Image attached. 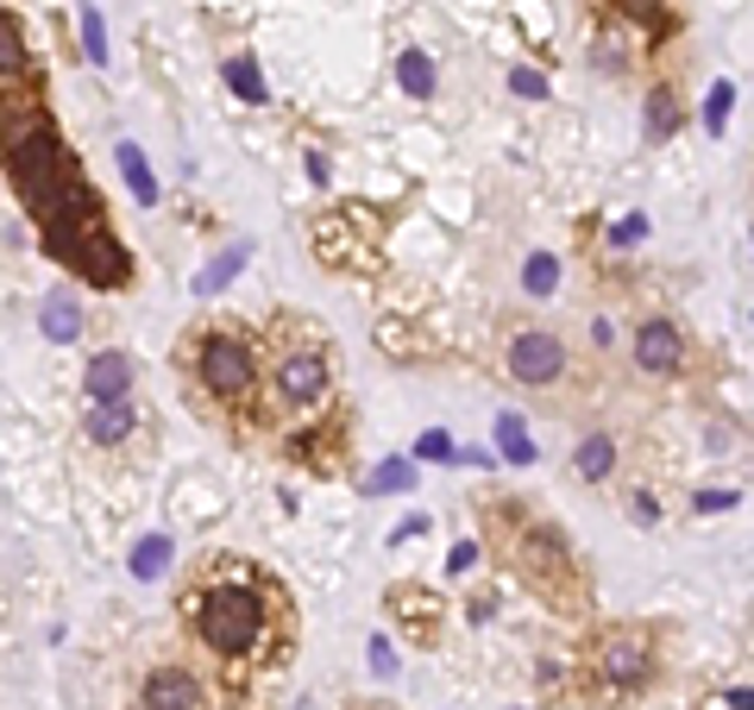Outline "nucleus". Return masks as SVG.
<instances>
[{"label": "nucleus", "mask_w": 754, "mask_h": 710, "mask_svg": "<svg viewBox=\"0 0 754 710\" xmlns=\"http://www.w3.org/2000/svg\"><path fill=\"white\" fill-rule=\"evenodd\" d=\"M585 679L598 685L603 698H628L653 679V635L635 629V623H610V629L591 635L585 648Z\"/></svg>", "instance_id": "obj_5"}, {"label": "nucleus", "mask_w": 754, "mask_h": 710, "mask_svg": "<svg viewBox=\"0 0 754 710\" xmlns=\"http://www.w3.org/2000/svg\"><path fill=\"white\" fill-rule=\"evenodd\" d=\"M679 120V107H673V88H653L648 95V139H667Z\"/></svg>", "instance_id": "obj_24"}, {"label": "nucleus", "mask_w": 754, "mask_h": 710, "mask_svg": "<svg viewBox=\"0 0 754 710\" xmlns=\"http://www.w3.org/2000/svg\"><path fill=\"white\" fill-rule=\"evenodd\" d=\"M447 447H452L447 434H440V428H427L422 440H415V459H459V453H447Z\"/></svg>", "instance_id": "obj_30"}, {"label": "nucleus", "mask_w": 754, "mask_h": 710, "mask_svg": "<svg viewBox=\"0 0 754 710\" xmlns=\"http://www.w3.org/2000/svg\"><path fill=\"white\" fill-rule=\"evenodd\" d=\"M372 666H377V673H397V660H390V641H377V635H372Z\"/></svg>", "instance_id": "obj_32"}, {"label": "nucleus", "mask_w": 754, "mask_h": 710, "mask_svg": "<svg viewBox=\"0 0 754 710\" xmlns=\"http://www.w3.org/2000/svg\"><path fill=\"white\" fill-rule=\"evenodd\" d=\"M566 365H573V353L553 328H509V340H503V371L522 390H553L566 378Z\"/></svg>", "instance_id": "obj_8"}, {"label": "nucleus", "mask_w": 754, "mask_h": 710, "mask_svg": "<svg viewBox=\"0 0 754 710\" xmlns=\"http://www.w3.org/2000/svg\"><path fill=\"white\" fill-rule=\"evenodd\" d=\"M553 283H559V264H553L547 252H534L522 264V289H528V296H553Z\"/></svg>", "instance_id": "obj_23"}, {"label": "nucleus", "mask_w": 754, "mask_h": 710, "mask_svg": "<svg viewBox=\"0 0 754 710\" xmlns=\"http://www.w3.org/2000/svg\"><path fill=\"white\" fill-rule=\"evenodd\" d=\"M516 572H522L528 591L553 597V610H573V597H578V559H573V547H566V534H559V529L528 522V529L516 534Z\"/></svg>", "instance_id": "obj_7"}, {"label": "nucleus", "mask_w": 754, "mask_h": 710, "mask_svg": "<svg viewBox=\"0 0 754 710\" xmlns=\"http://www.w3.org/2000/svg\"><path fill=\"white\" fill-rule=\"evenodd\" d=\"M226 88H233L246 107H264V102H271L264 70H258V57H251V51H233V57H226Z\"/></svg>", "instance_id": "obj_16"}, {"label": "nucleus", "mask_w": 754, "mask_h": 710, "mask_svg": "<svg viewBox=\"0 0 754 710\" xmlns=\"http://www.w3.org/2000/svg\"><path fill=\"white\" fill-rule=\"evenodd\" d=\"M573 472L585 484H603L610 478V472H616V434H585V440H578V453H573Z\"/></svg>", "instance_id": "obj_15"}, {"label": "nucleus", "mask_w": 754, "mask_h": 710, "mask_svg": "<svg viewBox=\"0 0 754 710\" xmlns=\"http://www.w3.org/2000/svg\"><path fill=\"white\" fill-rule=\"evenodd\" d=\"M509 88L522 102H547V76H534V70H509Z\"/></svg>", "instance_id": "obj_28"}, {"label": "nucleus", "mask_w": 754, "mask_h": 710, "mask_svg": "<svg viewBox=\"0 0 754 710\" xmlns=\"http://www.w3.org/2000/svg\"><path fill=\"white\" fill-rule=\"evenodd\" d=\"M45 252L57 258L63 271H75L82 283H95V289H120V283H132V252L114 239L107 208H101V196L89 189V182H82L63 208H50L45 214Z\"/></svg>", "instance_id": "obj_2"}, {"label": "nucleus", "mask_w": 754, "mask_h": 710, "mask_svg": "<svg viewBox=\"0 0 754 710\" xmlns=\"http://www.w3.org/2000/svg\"><path fill=\"white\" fill-rule=\"evenodd\" d=\"M82 434H89L95 447H126V440L139 434V409H132V397H120V403H89Z\"/></svg>", "instance_id": "obj_13"}, {"label": "nucleus", "mask_w": 754, "mask_h": 710, "mask_svg": "<svg viewBox=\"0 0 754 710\" xmlns=\"http://www.w3.org/2000/svg\"><path fill=\"white\" fill-rule=\"evenodd\" d=\"M628 504H635V522H660V509H653V497H648V490H635Z\"/></svg>", "instance_id": "obj_31"}, {"label": "nucleus", "mask_w": 754, "mask_h": 710, "mask_svg": "<svg viewBox=\"0 0 754 710\" xmlns=\"http://www.w3.org/2000/svg\"><path fill=\"white\" fill-rule=\"evenodd\" d=\"M327 397H333V346L315 340V333L276 346L271 353V403L302 415V409H321Z\"/></svg>", "instance_id": "obj_6"}, {"label": "nucleus", "mask_w": 754, "mask_h": 710, "mask_svg": "<svg viewBox=\"0 0 754 710\" xmlns=\"http://www.w3.org/2000/svg\"><path fill=\"white\" fill-rule=\"evenodd\" d=\"M628 358H635V371H648V378H679V371H685V333H679V321L648 315V321L635 328V340H628Z\"/></svg>", "instance_id": "obj_9"}, {"label": "nucleus", "mask_w": 754, "mask_h": 710, "mask_svg": "<svg viewBox=\"0 0 754 710\" xmlns=\"http://www.w3.org/2000/svg\"><path fill=\"white\" fill-rule=\"evenodd\" d=\"M132 378H139L132 353L107 346V353H95L82 365V403H120V397H132Z\"/></svg>", "instance_id": "obj_10"}, {"label": "nucleus", "mask_w": 754, "mask_h": 710, "mask_svg": "<svg viewBox=\"0 0 754 710\" xmlns=\"http://www.w3.org/2000/svg\"><path fill=\"white\" fill-rule=\"evenodd\" d=\"M170 572V541L164 534H145L139 547H132V579H164Z\"/></svg>", "instance_id": "obj_20"}, {"label": "nucleus", "mask_w": 754, "mask_h": 710, "mask_svg": "<svg viewBox=\"0 0 754 710\" xmlns=\"http://www.w3.org/2000/svg\"><path fill=\"white\" fill-rule=\"evenodd\" d=\"M472 559H478V541H459V547H452V572H466Z\"/></svg>", "instance_id": "obj_34"}, {"label": "nucleus", "mask_w": 754, "mask_h": 710, "mask_svg": "<svg viewBox=\"0 0 754 710\" xmlns=\"http://www.w3.org/2000/svg\"><path fill=\"white\" fill-rule=\"evenodd\" d=\"M82 51H89V63H107V26L95 7H82Z\"/></svg>", "instance_id": "obj_26"}, {"label": "nucleus", "mask_w": 754, "mask_h": 710, "mask_svg": "<svg viewBox=\"0 0 754 710\" xmlns=\"http://www.w3.org/2000/svg\"><path fill=\"white\" fill-rule=\"evenodd\" d=\"M182 623L208 660L246 673L290 648V591L246 559H208L182 597Z\"/></svg>", "instance_id": "obj_1"}, {"label": "nucleus", "mask_w": 754, "mask_h": 710, "mask_svg": "<svg viewBox=\"0 0 754 710\" xmlns=\"http://www.w3.org/2000/svg\"><path fill=\"white\" fill-rule=\"evenodd\" d=\"M729 107H735V88H729V82H717V88H710V102H704V132H710V139H723Z\"/></svg>", "instance_id": "obj_25"}, {"label": "nucleus", "mask_w": 754, "mask_h": 710, "mask_svg": "<svg viewBox=\"0 0 754 710\" xmlns=\"http://www.w3.org/2000/svg\"><path fill=\"white\" fill-rule=\"evenodd\" d=\"M182 358H189V378L208 403L239 409L251 397H271V365L251 346V333L239 328H201L182 340Z\"/></svg>", "instance_id": "obj_3"}, {"label": "nucleus", "mask_w": 754, "mask_h": 710, "mask_svg": "<svg viewBox=\"0 0 754 710\" xmlns=\"http://www.w3.org/2000/svg\"><path fill=\"white\" fill-rule=\"evenodd\" d=\"M735 504H742L735 490H698V497H692V509H698V516H723V509H735Z\"/></svg>", "instance_id": "obj_29"}, {"label": "nucleus", "mask_w": 754, "mask_h": 710, "mask_svg": "<svg viewBox=\"0 0 754 710\" xmlns=\"http://www.w3.org/2000/svg\"><path fill=\"white\" fill-rule=\"evenodd\" d=\"M139 705L145 710H208V685H201L189 666H157V673L139 685Z\"/></svg>", "instance_id": "obj_11"}, {"label": "nucleus", "mask_w": 754, "mask_h": 710, "mask_svg": "<svg viewBox=\"0 0 754 710\" xmlns=\"http://www.w3.org/2000/svg\"><path fill=\"white\" fill-rule=\"evenodd\" d=\"M239 264H246V252H239V246H233L226 258H214V264H208V271L196 277V296H214L221 283H233V277H239Z\"/></svg>", "instance_id": "obj_22"}, {"label": "nucleus", "mask_w": 754, "mask_h": 710, "mask_svg": "<svg viewBox=\"0 0 754 710\" xmlns=\"http://www.w3.org/2000/svg\"><path fill=\"white\" fill-rule=\"evenodd\" d=\"M372 490L377 497H402V490H415V465L409 459H384L372 472Z\"/></svg>", "instance_id": "obj_21"}, {"label": "nucleus", "mask_w": 754, "mask_h": 710, "mask_svg": "<svg viewBox=\"0 0 754 710\" xmlns=\"http://www.w3.org/2000/svg\"><path fill=\"white\" fill-rule=\"evenodd\" d=\"M497 453L509 465H534V434L522 428V415H497Z\"/></svg>", "instance_id": "obj_19"}, {"label": "nucleus", "mask_w": 754, "mask_h": 710, "mask_svg": "<svg viewBox=\"0 0 754 710\" xmlns=\"http://www.w3.org/2000/svg\"><path fill=\"white\" fill-rule=\"evenodd\" d=\"M397 82L409 102H427L434 95V63H427V51H402L397 57Z\"/></svg>", "instance_id": "obj_18"}, {"label": "nucleus", "mask_w": 754, "mask_h": 710, "mask_svg": "<svg viewBox=\"0 0 754 710\" xmlns=\"http://www.w3.org/2000/svg\"><path fill=\"white\" fill-rule=\"evenodd\" d=\"M723 710H754V691H749V685H735V691H723Z\"/></svg>", "instance_id": "obj_33"}, {"label": "nucleus", "mask_w": 754, "mask_h": 710, "mask_svg": "<svg viewBox=\"0 0 754 710\" xmlns=\"http://www.w3.org/2000/svg\"><path fill=\"white\" fill-rule=\"evenodd\" d=\"M38 328H45L50 346H75V333H82V303H75L70 289H50L45 303H38Z\"/></svg>", "instance_id": "obj_14"}, {"label": "nucleus", "mask_w": 754, "mask_h": 710, "mask_svg": "<svg viewBox=\"0 0 754 710\" xmlns=\"http://www.w3.org/2000/svg\"><path fill=\"white\" fill-rule=\"evenodd\" d=\"M120 177H126V189H132V202L139 208H157V177H151L145 152H139L132 139H120Z\"/></svg>", "instance_id": "obj_17"}, {"label": "nucleus", "mask_w": 754, "mask_h": 710, "mask_svg": "<svg viewBox=\"0 0 754 710\" xmlns=\"http://www.w3.org/2000/svg\"><path fill=\"white\" fill-rule=\"evenodd\" d=\"M7 182L45 221L50 208H63L82 189V164L70 157L63 132L50 127V120H25V132H7Z\"/></svg>", "instance_id": "obj_4"}, {"label": "nucleus", "mask_w": 754, "mask_h": 710, "mask_svg": "<svg viewBox=\"0 0 754 710\" xmlns=\"http://www.w3.org/2000/svg\"><path fill=\"white\" fill-rule=\"evenodd\" d=\"M20 57H25V45H20V20L7 13V57H0V70H7V82H20Z\"/></svg>", "instance_id": "obj_27"}, {"label": "nucleus", "mask_w": 754, "mask_h": 710, "mask_svg": "<svg viewBox=\"0 0 754 710\" xmlns=\"http://www.w3.org/2000/svg\"><path fill=\"white\" fill-rule=\"evenodd\" d=\"M390 616H397L409 641H434L440 635V597L422 584H390Z\"/></svg>", "instance_id": "obj_12"}]
</instances>
